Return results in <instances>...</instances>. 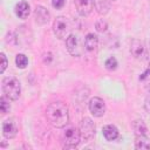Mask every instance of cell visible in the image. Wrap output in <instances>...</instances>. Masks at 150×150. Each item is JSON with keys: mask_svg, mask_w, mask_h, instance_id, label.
Wrapping results in <instances>:
<instances>
[{"mask_svg": "<svg viewBox=\"0 0 150 150\" xmlns=\"http://www.w3.org/2000/svg\"><path fill=\"white\" fill-rule=\"evenodd\" d=\"M70 22L68 20V18L66 16H57L54 20L53 23V30L54 34L56 35V38L59 39H67L70 34Z\"/></svg>", "mask_w": 150, "mask_h": 150, "instance_id": "cell-4", "label": "cell"}, {"mask_svg": "<svg viewBox=\"0 0 150 150\" xmlns=\"http://www.w3.org/2000/svg\"><path fill=\"white\" fill-rule=\"evenodd\" d=\"M80 134L83 142H89L95 135V123L89 117H83L80 122Z\"/></svg>", "mask_w": 150, "mask_h": 150, "instance_id": "cell-5", "label": "cell"}, {"mask_svg": "<svg viewBox=\"0 0 150 150\" xmlns=\"http://www.w3.org/2000/svg\"><path fill=\"white\" fill-rule=\"evenodd\" d=\"M130 53H131V55H132L135 59H137V60L144 59V56L146 55L144 43H143L141 40H138V39L131 40V43H130Z\"/></svg>", "mask_w": 150, "mask_h": 150, "instance_id": "cell-9", "label": "cell"}, {"mask_svg": "<svg viewBox=\"0 0 150 150\" xmlns=\"http://www.w3.org/2000/svg\"><path fill=\"white\" fill-rule=\"evenodd\" d=\"M66 47H67V50L69 52V54H71L73 56H80L81 55L80 41H79V38L76 35L70 34L66 39Z\"/></svg>", "mask_w": 150, "mask_h": 150, "instance_id": "cell-8", "label": "cell"}, {"mask_svg": "<svg viewBox=\"0 0 150 150\" xmlns=\"http://www.w3.org/2000/svg\"><path fill=\"white\" fill-rule=\"evenodd\" d=\"M95 28H96L97 32L103 33V32L107 30V28H108V23H107V21H105L104 19H98V20L95 22Z\"/></svg>", "mask_w": 150, "mask_h": 150, "instance_id": "cell-20", "label": "cell"}, {"mask_svg": "<svg viewBox=\"0 0 150 150\" xmlns=\"http://www.w3.org/2000/svg\"><path fill=\"white\" fill-rule=\"evenodd\" d=\"M95 11L101 14L105 15L110 9V0H93Z\"/></svg>", "mask_w": 150, "mask_h": 150, "instance_id": "cell-15", "label": "cell"}, {"mask_svg": "<svg viewBox=\"0 0 150 150\" xmlns=\"http://www.w3.org/2000/svg\"><path fill=\"white\" fill-rule=\"evenodd\" d=\"M19 131V125L15 118H8L2 123V135L7 139H12L16 136Z\"/></svg>", "mask_w": 150, "mask_h": 150, "instance_id": "cell-6", "label": "cell"}, {"mask_svg": "<svg viewBox=\"0 0 150 150\" xmlns=\"http://www.w3.org/2000/svg\"><path fill=\"white\" fill-rule=\"evenodd\" d=\"M89 111L95 117H102L105 114V103L100 97H93L89 101Z\"/></svg>", "mask_w": 150, "mask_h": 150, "instance_id": "cell-7", "label": "cell"}, {"mask_svg": "<svg viewBox=\"0 0 150 150\" xmlns=\"http://www.w3.org/2000/svg\"><path fill=\"white\" fill-rule=\"evenodd\" d=\"M135 148L136 149H141V150H148L150 149V139L143 135V136H136L135 139Z\"/></svg>", "mask_w": 150, "mask_h": 150, "instance_id": "cell-17", "label": "cell"}, {"mask_svg": "<svg viewBox=\"0 0 150 150\" xmlns=\"http://www.w3.org/2000/svg\"><path fill=\"white\" fill-rule=\"evenodd\" d=\"M74 5L76 7L77 13L82 16L89 15L94 8L93 0H74Z\"/></svg>", "mask_w": 150, "mask_h": 150, "instance_id": "cell-10", "label": "cell"}, {"mask_svg": "<svg viewBox=\"0 0 150 150\" xmlns=\"http://www.w3.org/2000/svg\"><path fill=\"white\" fill-rule=\"evenodd\" d=\"M102 134L107 141H114L118 137V129L112 124H107L102 128Z\"/></svg>", "mask_w": 150, "mask_h": 150, "instance_id": "cell-14", "label": "cell"}, {"mask_svg": "<svg viewBox=\"0 0 150 150\" xmlns=\"http://www.w3.org/2000/svg\"><path fill=\"white\" fill-rule=\"evenodd\" d=\"M14 12H15V15L19 19L25 20V19L28 18V15L30 13V6L26 1H19L14 7Z\"/></svg>", "mask_w": 150, "mask_h": 150, "instance_id": "cell-12", "label": "cell"}, {"mask_svg": "<svg viewBox=\"0 0 150 150\" xmlns=\"http://www.w3.org/2000/svg\"><path fill=\"white\" fill-rule=\"evenodd\" d=\"M34 18H35V21L39 23V25H45L49 21L50 19V14L48 12L47 8H45L43 6H36L35 7V11H34Z\"/></svg>", "mask_w": 150, "mask_h": 150, "instance_id": "cell-11", "label": "cell"}, {"mask_svg": "<svg viewBox=\"0 0 150 150\" xmlns=\"http://www.w3.org/2000/svg\"><path fill=\"white\" fill-rule=\"evenodd\" d=\"M139 80H149L150 81V62H149V66H148L146 70L139 76Z\"/></svg>", "mask_w": 150, "mask_h": 150, "instance_id": "cell-24", "label": "cell"}, {"mask_svg": "<svg viewBox=\"0 0 150 150\" xmlns=\"http://www.w3.org/2000/svg\"><path fill=\"white\" fill-rule=\"evenodd\" d=\"M66 0H52V6L56 9H61L64 6Z\"/></svg>", "mask_w": 150, "mask_h": 150, "instance_id": "cell-23", "label": "cell"}, {"mask_svg": "<svg viewBox=\"0 0 150 150\" xmlns=\"http://www.w3.org/2000/svg\"><path fill=\"white\" fill-rule=\"evenodd\" d=\"M15 63H16L18 68L23 69V68H26L27 64H28V59H27V56H26L25 54H18V55L15 56Z\"/></svg>", "mask_w": 150, "mask_h": 150, "instance_id": "cell-19", "label": "cell"}, {"mask_svg": "<svg viewBox=\"0 0 150 150\" xmlns=\"http://www.w3.org/2000/svg\"><path fill=\"white\" fill-rule=\"evenodd\" d=\"M46 118L54 128H63L68 124V108L62 102H53L46 109Z\"/></svg>", "mask_w": 150, "mask_h": 150, "instance_id": "cell-1", "label": "cell"}, {"mask_svg": "<svg viewBox=\"0 0 150 150\" xmlns=\"http://www.w3.org/2000/svg\"><path fill=\"white\" fill-rule=\"evenodd\" d=\"M132 129H134V132L136 136H143V135H146V132H148V128L142 120L134 121L132 122Z\"/></svg>", "mask_w": 150, "mask_h": 150, "instance_id": "cell-16", "label": "cell"}, {"mask_svg": "<svg viewBox=\"0 0 150 150\" xmlns=\"http://www.w3.org/2000/svg\"><path fill=\"white\" fill-rule=\"evenodd\" d=\"M98 47V38L97 35L89 33L84 38V48L88 53H95Z\"/></svg>", "mask_w": 150, "mask_h": 150, "instance_id": "cell-13", "label": "cell"}, {"mask_svg": "<svg viewBox=\"0 0 150 150\" xmlns=\"http://www.w3.org/2000/svg\"><path fill=\"white\" fill-rule=\"evenodd\" d=\"M0 56H1V61H2V63H1V69H0V73L2 74V73L5 71V69L7 68L8 61H7V57H6V55H5L4 53H1V54H0Z\"/></svg>", "mask_w": 150, "mask_h": 150, "instance_id": "cell-22", "label": "cell"}, {"mask_svg": "<svg viewBox=\"0 0 150 150\" xmlns=\"http://www.w3.org/2000/svg\"><path fill=\"white\" fill-rule=\"evenodd\" d=\"M105 68L108 69V70H115L116 68H117V66H118V62H117V60L114 57V56H110L107 61H105Z\"/></svg>", "mask_w": 150, "mask_h": 150, "instance_id": "cell-21", "label": "cell"}, {"mask_svg": "<svg viewBox=\"0 0 150 150\" xmlns=\"http://www.w3.org/2000/svg\"><path fill=\"white\" fill-rule=\"evenodd\" d=\"M2 90L4 94L12 101H15L20 97L21 94V86L18 79L14 76H7L2 80Z\"/></svg>", "mask_w": 150, "mask_h": 150, "instance_id": "cell-2", "label": "cell"}, {"mask_svg": "<svg viewBox=\"0 0 150 150\" xmlns=\"http://www.w3.org/2000/svg\"><path fill=\"white\" fill-rule=\"evenodd\" d=\"M144 107H145L146 111H149V112H150V95H148V96H146V98H145V103H144Z\"/></svg>", "mask_w": 150, "mask_h": 150, "instance_id": "cell-25", "label": "cell"}, {"mask_svg": "<svg viewBox=\"0 0 150 150\" xmlns=\"http://www.w3.org/2000/svg\"><path fill=\"white\" fill-rule=\"evenodd\" d=\"M112 1H115V0H112Z\"/></svg>", "mask_w": 150, "mask_h": 150, "instance_id": "cell-26", "label": "cell"}, {"mask_svg": "<svg viewBox=\"0 0 150 150\" xmlns=\"http://www.w3.org/2000/svg\"><path fill=\"white\" fill-rule=\"evenodd\" d=\"M63 146L71 149V148H76L81 141V134L80 130L74 127V125H68L66 127L64 131H63Z\"/></svg>", "mask_w": 150, "mask_h": 150, "instance_id": "cell-3", "label": "cell"}, {"mask_svg": "<svg viewBox=\"0 0 150 150\" xmlns=\"http://www.w3.org/2000/svg\"><path fill=\"white\" fill-rule=\"evenodd\" d=\"M9 110H11L9 98L6 95L1 96V98H0V111H1V114H7Z\"/></svg>", "mask_w": 150, "mask_h": 150, "instance_id": "cell-18", "label": "cell"}]
</instances>
